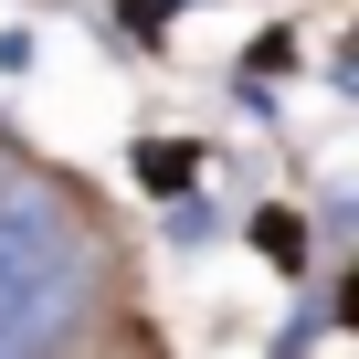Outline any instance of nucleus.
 Returning a JSON list of instances; mask_svg holds the SVG:
<instances>
[{
    "instance_id": "obj_1",
    "label": "nucleus",
    "mask_w": 359,
    "mask_h": 359,
    "mask_svg": "<svg viewBox=\"0 0 359 359\" xmlns=\"http://www.w3.org/2000/svg\"><path fill=\"white\" fill-rule=\"evenodd\" d=\"M64 338H32V327H11V338H0V359H53Z\"/></svg>"
}]
</instances>
